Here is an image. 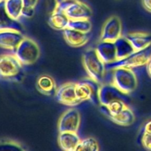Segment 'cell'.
<instances>
[{
    "mask_svg": "<svg viewBox=\"0 0 151 151\" xmlns=\"http://www.w3.org/2000/svg\"><path fill=\"white\" fill-rule=\"evenodd\" d=\"M24 78L23 64L15 55H0V79L19 83Z\"/></svg>",
    "mask_w": 151,
    "mask_h": 151,
    "instance_id": "6da1fadb",
    "label": "cell"
},
{
    "mask_svg": "<svg viewBox=\"0 0 151 151\" xmlns=\"http://www.w3.org/2000/svg\"><path fill=\"white\" fill-rule=\"evenodd\" d=\"M83 64L89 78L100 84L105 82L107 72L106 63L99 57L95 49L89 48L83 53Z\"/></svg>",
    "mask_w": 151,
    "mask_h": 151,
    "instance_id": "7a4b0ae2",
    "label": "cell"
},
{
    "mask_svg": "<svg viewBox=\"0 0 151 151\" xmlns=\"http://www.w3.org/2000/svg\"><path fill=\"white\" fill-rule=\"evenodd\" d=\"M110 83L114 84L122 92L129 94L134 91L138 85L137 75L132 69L117 67L112 69Z\"/></svg>",
    "mask_w": 151,
    "mask_h": 151,
    "instance_id": "3957f363",
    "label": "cell"
},
{
    "mask_svg": "<svg viewBox=\"0 0 151 151\" xmlns=\"http://www.w3.org/2000/svg\"><path fill=\"white\" fill-rule=\"evenodd\" d=\"M151 58V45L143 50L134 51L127 57L116 61L106 64V70H112L117 67H125L128 69H135L141 67L147 63Z\"/></svg>",
    "mask_w": 151,
    "mask_h": 151,
    "instance_id": "277c9868",
    "label": "cell"
},
{
    "mask_svg": "<svg viewBox=\"0 0 151 151\" xmlns=\"http://www.w3.org/2000/svg\"><path fill=\"white\" fill-rule=\"evenodd\" d=\"M101 84L91 78H86L76 83L75 92L81 102L89 100L94 104H100L99 91Z\"/></svg>",
    "mask_w": 151,
    "mask_h": 151,
    "instance_id": "5b68a950",
    "label": "cell"
},
{
    "mask_svg": "<svg viewBox=\"0 0 151 151\" xmlns=\"http://www.w3.org/2000/svg\"><path fill=\"white\" fill-rule=\"evenodd\" d=\"M14 55L23 65H30L39 58L40 49L35 41L24 37L14 51Z\"/></svg>",
    "mask_w": 151,
    "mask_h": 151,
    "instance_id": "8992f818",
    "label": "cell"
},
{
    "mask_svg": "<svg viewBox=\"0 0 151 151\" xmlns=\"http://www.w3.org/2000/svg\"><path fill=\"white\" fill-rule=\"evenodd\" d=\"M115 100H122L127 104L130 101L128 94L122 92L114 84L110 83H102L99 91V101L100 106H106Z\"/></svg>",
    "mask_w": 151,
    "mask_h": 151,
    "instance_id": "52a82bcc",
    "label": "cell"
},
{
    "mask_svg": "<svg viewBox=\"0 0 151 151\" xmlns=\"http://www.w3.org/2000/svg\"><path fill=\"white\" fill-rule=\"evenodd\" d=\"M81 122V115L79 111L74 108L67 109L59 119V132H78Z\"/></svg>",
    "mask_w": 151,
    "mask_h": 151,
    "instance_id": "ba28073f",
    "label": "cell"
},
{
    "mask_svg": "<svg viewBox=\"0 0 151 151\" xmlns=\"http://www.w3.org/2000/svg\"><path fill=\"white\" fill-rule=\"evenodd\" d=\"M76 83L68 82L59 86L57 88L55 98L58 103L68 106H75L82 102L78 98L75 92Z\"/></svg>",
    "mask_w": 151,
    "mask_h": 151,
    "instance_id": "9c48e42d",
    "label": "cell"
},
{
    "mask_svg": "<svg viewBox=\"0 0 151 151\" xmlns=\"http://www.w3.org/2000/svg\"><path fill=\"white\" fill-rule=\"evenodd\" d=\"M122 26L121 20L117 16H111L103 25L100 34V41H112L122 36Z\"/></svg>",
    "mask_w": 151,
    "mask_h": 151,
    "instance_id": "30bf717a",
    "label": "cell"
},
{
    "mask_svg": "<svg viewBox=\"0 0 151 151\" xmlns=\"http://www.w3.org/2000/svg\"><path fill=\"white\" fill-rule=\"evenodd\" d=\"M64 13L69 19H89L92 14L88 4L81 0H74Z\"/></svg>",
    "mask_w": 151,
    "mask_h": 151,
    "instance_id": "8fae6325",
    "label": "cell"
},
{
    "mask_svg": "<svg viewBox=\"0 0 151 151\" xmlns=\"http://www.w3.org/2000/svg\"><path fill=\"white\" fill-rule=\"evenodd\" d=\"M24 36L16 30L0 31V47L14 52Z\"/></svg>",
    "mask_w": 151,
    "mask_h": 151,
    "instance_id": "7c38bea8",
    "label": "cell"
},
{
    "mask_svg": "<svg viewBox=\"0 0 151 151\" xmlns=\"http://www.w3.org/2000/svg\"><path fill=\"white\" fill-rule=\"evenodd\" d=\"M99 57L106 64L117 60L116 47L114 42L100 41L95 48Z\"/></svg>",
    "mask_w": 151,
    "mask_h": 151,
    "instance_id": "4fadbf2b",
    "label": "cell"
},
{
    "mask_svg": "<svg viewBox=\"0 0 151 151\" xmlns=\"http://www.w3.org/2000/svg\"><path fill=\"white\" fill-rule=\"evenodd\" d=\"M63 31V37L66 42L69 46L73 47L84 46L88 43L91 37L90 32H82L69 28H66Z\"/></svg>",
    "mask_w": 151,
    "mask_h": 151,
    "instance_id": "5bb4252c",
    "label": "cell"
},
{
    "mask_svg": "<svg viewBox=\"0 0 151 151\" xmlns=\"http://www.w3.org/2000/svg\"><path fill=\"white\" fill-rule=\"evenodd\" d=\"M16 30L19 32L23 31L22 24L10 17L7 13L5 7V1H0V31Z\"/></svg>",
    "mask_w": 151,
    "mask_h": 151,
    "instance_id": "9a60e30c",
    "label": "cell"
},
{
    "mask_svg": "<svg viewBox=\"0 0 151 151\" xmlns=\"http://www.w3.org/2000/svg\"><path fill=\"white\" fill-rule=\"evenodd\" d=\"M81 142L78 132H59L58 144L62 150L65 151H76Z\"/></svg>",
    "mask_w": 151,
    "mask_h": 151,
    "instance_id": "2e32d148",
    "label": "cell"
},
{
    "mask_svg": "<svg viewBox=\"0 0 151 151\" xmlns=\"http://www.w3.org/2000/svg\"><path fill=\"white\" fill-rule=\"evenodd\" d=\"M135 51L143 50L151 45V34L145 32H130L125 36Z\"/></svg>",
    "mask_w": 151,
    "mask_h": 151,
    "instance_id": "e0dca14e",
    "label": "cell"
},
{
    "mask_svg": "<svg viewBox=\"0 0 151 151\" xmlns=\"http://www.w3.org/2000/svg\"><path fill=\"white\" fill-rule=\"evenodd\" d=\"M36 88L41 94L47 96L55 95L57 91V84L51 76L47 75L39 77L36 83Z\"/></svg>",
    "mask_w": 151,
    "mask_h": 151,
    "instance_id": "ac0fdd59",
    "label": "cell"
},
{
    "mask_svg": "<svg viewBox=\"0 0 151 151\" xmlns=\"http://www.w3.org/2000/svg\"><path fill=\"white\" fill-rule=\"evenodd\" d=\"M69 21L70 19L64 12L54 9L52 13L49 18V24L53 29L63 30L67 28Z\"/></svg>",
    "mask_w": 151,
    "mask_h": 151,
    "instance_id": "d6986e66",
    "label": "cell"
},
{
    "mask_svg": "<svg viewBox=\"0 0 151 151\" xmlns=\"http://www.w3.org/2000/svg\"><path fill=\"white\" fill-rule=\"evenodd\" d=\"M114 123L122 126H129L135 122L136 116L131 108L127 106L118 114L108 116Z\"/></svg>",
    "mask_w": 151,
    "mask_h": 151,
    "instance_id": "ffe728a7",
    "label": "cell"
},
{
    "mask_svg": "<svg viewBox=\"0 0 151 151\" xmlns=\"http://www.w3.org/2000/svg\"><path fill=\"white\" fill-rule=\"evenodd\" d=\"M114 44L116 47L117 60L124 58L135 51L133 46L125 36L119 37L114 41Z\"/></svg>",
    "mask_w": 151,
    "mask_h": 151,
    "instance_id": "44dd1931",
    "label": "cell"
},
{
    "mask_svg": "<svg viewBox=\"0 0 151 151\" xmlns=\"http://www.w3.org/2000/svg\"><path fill=\"white\" fill-rule=\"evenodd\" d=\"M7 13L15 20H19L22 16L24 8L23 0H4Z\"/></svg>",
    "mask_w": 151,
    "mask_h": 151,
    "instance_id": "7402d4cb",
    "label": "cell"
},
{
    "mask_svg": "<svg viewBox=\"0 0 151 151\" xmlns=\"http://www.w3.org/2000/svg\"><path fill=\"white\" fill-rule=\"evenodd\" d=\"M127 106L128 104L122 100H115L106 106H101V111L107 117L109 116H114L122 111Z\"/></svg>",
    "mask_w": 151,
    "mask_h": 151,
    "instance_id": "603a6c76",
    "label": "cell"
},
{
    "mask_svg": "<svg viewBox=\"0 0 151 151\" xmlns=\"http://www.w3.org/2000/svg\"><path fill=\"white\" fill-rule=\"evenodd\" d=\"M92 25L89 19H70L67 28L82 32H90Z\"/></svg>",
    "mask_w": 151,
    "mask_h": 151,
    "instance_id": "cb8c5ba5",
    "label": "cell"
},
{
    "mask_svg": "<svg viewBox=\"0 0 151 151\" xmlns=\"http://www.w3.org/2000/svg\"><path fill=\"white\" fill-rule=\"evenodd\" d=\"M100 146L97 140L93 137H87L81 139L79 145L77 147V150H88V151H98Z\"/></svg>",
    "mask_w": 151,
    "mask_h": 151,
    "instance_id": "d4e9b609",
    "label": "cell"
},
{
    "mask_svg": "<svg viewBox=\"0 0 151 151\" xmlns=\"http://www.w3.org/2000/svg\"><path fill=\"white\" fill-rule=\"evenodd\" d=\"M23 148L20 144L13 141H5L0 142V150H22Z\"/></svg>",
    "mask_w": 151,
    "mask_h": 151,
    "instance_id": "484cf974",
    "label": "cell"
},
{
    "mask_svg": "<svg viewBox=\"0 0 151 151\" xmlns=\"http://www.w3.org/2000/svg\"><path fill=\"white\" fill-rule=\"evenodd\" d=\"M141 144L146 150L151 151V134H141Z\"/></svg>",
    "mask_w": 151,
    "mask_h": 151,
    "instance_id": "4316f807",
    "label": "cell"
},
{
    "mask_svg": "<svg viewBox=\"0 0 151 151\" xmlns=\"http://www.w3.org/2000/svg\"><path fill=\"white\" fill-rule=\"evenodd\" d=\"M35 13V7H24L22 10V16L24 18H31Z\"/></svg>",
    "mask_w": 151,
    "mask_h": 151,
    "instance_id": "83f0119b",
    "label": "cell"
},
{
    "mask_svg": "<svg viewBox=\"0 0 151 151\" xmlns=\"http://www.w3.org/2000/svg\"><path fill=\"white\" fill-rule=\"evenodd\" d=\"M143 133H149V134H151V119L147 120L143 125L142 128L141 129V134H143Z\"/></svg>",
    "mask_w": 151,
    "mask_h": 151,
    "instance_id": "f1b7e54d",
    "label": "cell"
},
{
    "mask_svg": "<svg viewBox=\"0 0 151 151\" xmlns=\"http://www.w3.org/2000/svg\"><path fill=\"white\" fill-rule=\"evenodd\" d=\"M38 0H23L24 7H35L38 4Z\"/></svg>",
    "mask_w": 151,
    "mask_h": 151,
    "instance_id": "f546056e",
    "label": "cell"
},
{
    "mask_svg": "<svg viewBox=\"0 0 151 151\" xmlns=\"http://www.w3.org/2000/svg\"><path fill=\"white\" fill-rule=\"evenodd\" d=\"M142 5L147 11L151 13V0H142Z\"/></svg>",
    "mask_w": 151,
    "mask_h": 151,
    "instance_id": "4dcf8cb0",
    "label": "cell"
},
{
    "mask_svg": "<svg viewBox=\"0 0 151 151\" xmlns=\"http://www.w3.org/2000/svg\"><path fill=\"white\" fill-rule=\"evenodd\" d=\"M146 70H147V74H148L149 77L151 78V58L150 59L147 63L146 64Z\"/></svg>",
    "mask_w": 151,
    "mask_h": 151,
    "instance_id": "1f68e13d",
    "label": "cell"
},
{
    "mask_svg": "<svg viewBox=\"0 0 151 151\" xmlns=\"http://www.w3.org/2000/svg\"><path fill=\"white\" fill-rule=\"evenodd\" d=\"M63 1V0H55V1H56V4H57V3H59V2H60V1Z\"/></svg>",
    "mask_w": 151,
    "mask_h": 151,
    "instance_id": "d6a6232c",
    "label": "cell"
},
{
    "mask_svg": "<svg viewBox=\"0 0 151 151\" xmlns=\"http://www.w3.org/2000/svg\"><path fill=\"white\" fill-rule=\"evenodd\" d=\"M0 1H1V0H0Z\"/></svg>",
    "mask_w": 151,
    "mask_h": 151,
    "instance_id": "836d02e7",
    "label": "cell"
}]
</instances>
